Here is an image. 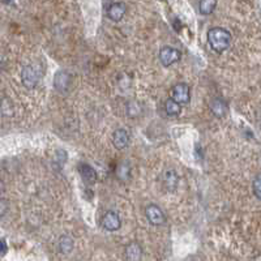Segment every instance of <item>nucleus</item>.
Here are the masks:
<instances>
[{"label": "nucleus", "instance_id": "1", "mask_svg": "<svg viewBox=\"0 0 261 261\" xmlns=\"http://www.w3.org/2000/svg\"><path fill=\"white\" fill-rule=\"evenodd\" d=\"M208 42L212 50L216 52H224L230 47L231 43V34L228 29L225 27H212L208 33Z\"/></svg>", "mask_w": 261, "mask_h": 261}, {"label": "nucleus", "instance_id": "2", "mask_svg": "<svg viewBox=\"0 0 261 261\" xmlns=\"http://www.w3.org/2000/svg\"><path fill=\"white\" fill-rule=\"evenodd\" d=\"M41 77H42L41 65L37 64V63L27 64L26 67L22 69V72H21V80H22V84H24V86H26L27 89L35 88L38 82H39V80H41Z\"/></svg>", "mask_w": 261, "mask_h": 261}, {"label": "nucleus", "instance_id": "3", "mask_svg": "<svg viewBox=\"0 0 261 261\" xmlns=\"http://www.w3.org/2000/svg\"><path fill=\"white\" fill-rule=\"evenodd\" d=\"M170 98L174 99V101L179 103L180 106L188 105V102L191 99L190 94V86L184 82H180V84L174 85L171 90H170Z\"/></svg>", "mask_w": 261, "mask_h": 261}, {"label": "nucleus", "instance_id": "4", "mask_svg": "<svg viewBox=\"0 0 261 261\" xmlns=\"http://www.w3.org/2000/svg\"><path fill=\"white\" fill-rule=\"evenodd\" d=\"M182 58V52L178 48L173 47V46H165L160 50V60L163 65H173L174 63L180 60Z\"/></svg>", "mask_w": 261, "mask_h": 261}, {"label": "nucleus", "instance_id": "5", "mask_svg": "<svg viewBox=\"0 0 261 261\" xmlns=\"http://www.w3.org/2000/svg\"><path fill=\"white\" fill-rule=\"evenodd\" d=\"M145 214L148 221H149L153 226H161V225H163L165 222H166L165 213H163L162 209H161L158 205H156V204H150V205H148V207H146Z\"/></svg>", "mask_w": 261, "mask_h": 261}, {"label": "nucleus", "instance_id": "6", "mask_svg": "<svg viewBox=\"0 0 261 261\" xmlns=\"http://www.w3.org/2000/svg\"><path fill=\"white\" fill-rule=\"evenodd\" d=\"M102 228L105 229L107 231H116L120 229L122 226V221H120V217H119V214L115 213V212H106L103 214V217H102Z\"/></svg>", "mask_w": 261, "mask_h": 261}, {"label": "nucleus", "instance_id": "7", "mask_svg": "<svg viewBox=\"0 0 261 261\" xmlns=\"http://www.w3.org/2000/svg\"><path fill=\"white\" fill-rule=\"evenodd\" d=\"M55 89L60 93H67L72 86V76L67 71H58L54 78Z\"/></svg>", "mask_w": 261, "mask_h": 261}, {"label": "nucleus", "instance_id": "8", "mask_svg": "<svg viewBox=\"0 0 261 261\" xmlns=\"http://www.w3.org/2000/svg\"><path fill=\"white\" fill-rule=\"evenodd\" d=\"M129 139H131L129 132L124 128L116 129L115 132L112 133V144H114V146L119 150L124 149V148L128 145Z\"/></svg>", "mask_w": 261, "mask_h": 261}, {"label": "nucleus", "instance_id": "9", "mask_svg": "<svg viewBox=\"0 0 261 261\" xmlns=\"http://www.w3.org/2000/svg\"><path fill=\"white\" fill-rule=\"evenodd\" d=\"M162 183L163 187H165L167 191L175 190L178 187V184H179V175L177 174V171L173 169L166 170V171L163 173Z\"/></svg>", "mask_w": 261, "mask_h": 261}, {"label": "nucleus", "instance_id": "10", "mask_svg": "<svg viewBox=\"0 0 261 261\" xmlns=\"http://www.w3.org/2000/svg\"><path fill=\"white\" fill-rule=\"evenodd\" d=\"M127 7L124 3H111L107 8V16L112 21H120L126 14Z\"/></svg>", "mask_w": 261, "mask_h": 261}, {"label": "nucleus", "instance_id": "11", "mask_svg": "<svg viewBox=\"0 0 261 261\" xmlns=\"http://www.w3.org/2000/svg\"><path fill=\"white\" fill-rule=\"evenodd\" d=\"M143 258V248L137 242H131L126 247L127 261H141Z\"/></svg>", "mask_w": 261, "mask_h": 261}, {"label": "nucleus", "instance_id": "12", "mask_svg": "<svg viewBox=\"0 0 261 261\" xmlns=\"http://www.w3.org/2000/svg\"><path fill=\"white\" fill-rule=\"evenodd\" d=\"M78 173H80V175H81L82 180H84L85 183H95V180H97V173H95V170L93 169L90 165H88V163H81V165L78 166Z\"/></svg>", "mask_w": 261, "mask_h": 261}, {"label": "nucleus", "instance_id": "13", "mask_svg": "<svg viewBox=\"0 0 261 261\" xmlns=\"http://www.w3.org/2000/svg\"><path fill=\"white\" fill-rule=\"evenodd\" d=\"M212 112L218 118H224L228 114V105L222 98H216L211 103Z\"/></svg>", "mask_w": 261, "mask_h": 261}, {"label": "nucleus", "instance_id": "14", "mask_svg": "<svg viewBox=\"0 0 261 261\" xmlns=\"http://www.w3.org/2000/svg\"><path fill=\"white\" fill-rule=\"evenodd\" d=\"M163 107H165V111H166L167 115H170V116H178L180 112H182V106L171 98H169L165 101V103H163Z\"/></svg>", "mask_w": 261, "mask_h": 261}, {"label": "nucleus", "instance_id": "15", "mask_svg": "<svg viewBox=\"0 0 261 261\" xmlns=\"http://www.w3.org/2000/svg\"><path fill=\"white\" fill-rule=\"evenodd\" d=\"M216 5H217V1H214V0H203L199 3V8H200V12L203 14L212 13Z\"/></svg>", "mask_w": 261, "mask_h": 261}, {"label": "nucleus", "instance_id": "16", "mask_svg": "<svg viewBox=\"0 0 261 261\" xmlns=\"http://www.w3.org/2000/svg\"><path fill=\"white\" fill-rule=\"evenodd\" d=\"M73 248V241L69 237H61L59 241V250L63 254H69Z\"/></svg>", "mask_w": 261, "mask_h": 261}, {"label": "nucleus", "instance_id": "17", "mask_svg": "<svg viewBox=\"0 0 261 261\" xmlns=\"http://www.w3.org/2000/svg\"><path fill=\"white\" fill-rule=\"evenodd\" d=\"M116 174H118V178L122 180L128 179L129 175H131V167L127 162H122L116 169Z\"/></svg>", "mask_w": 261, "mask_h": 261}, {"label": "nucleus", "instance_id": "18", "mask_svg": "<svg viewBox=\"0 0 261 261\" xmlns=\"http://www.w3.org/2000/svg\"><path fill=\"white\" fill-rule=\"evenodd\" d=\"M252 188H254L255 196L261 200V174L255 178L254 184H252Z\"/></svg>", "mask_w": 261, "mask_h": 261}, {"label": "nucleus", "instance_id": "19", "mask_svg": "<svg viewBox=\"0 0 261 261\" xmlns=\"http://www.w3.org/2000/svg\"><path fill=\"white\" fill-rule=\"evenodd\" d=\"M1 246H3V252H1V254L5 255V252H7V243H5V239H1Z\"/></svg>", "mask_w": 261, "mask_h": 261}, {"label": "nucleus", "instance_id": "20", "mask_svg": "<svg viewBox=\"0 0 261 261\" xmlns=\"http://www.w3.org/2000/svg\"><path fill=\"white\" fill-rule=\"evenodd\" d=\"M254 261H261V255H258V256L254 259Z\"/></svg>", "mask_w": 261, "mask_h": 261}]
</instances>
